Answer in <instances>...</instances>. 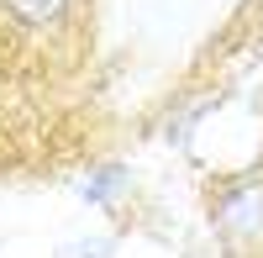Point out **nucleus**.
I'll return each mask as SVG.
<instances>
[{
    "label": "nucleus",
    "instance_id": "1",
    "mask_svg": "<svg viewBox=\"0 0 263 258\" xmlns=\"http://www.w3.org/2000/svg\"><path fill=\"white\" fill-rule=\"evenodd\" d=\"M216 222L232 227V232H242V237H263V190L258 185H237L232 195L221 200Z\"/></svg>",
    "mask_w": 263,
    "mask_h": 258
},
{
    "label": "nucleus",
    "instance_id": "2",
    "mask_svg": "<svg viewBox=\"0 0 263 258\" xmlns=\"http://www.w3.org/2000/svg\"><path fill=\"white\" fill-rule=\"evenodd\" d=\"M69 6H74V0H6V11L21 21V27H32V32L58 27V21L69 16Z\"/></svg>",
    "mask_w": 263,
    "mask_h": 258
},
{
    "label": "nucleus",
    "instance_id": "3",
    "mask_svg": "<svg viewBox=\"0 0 263 258\" xmlns=\"http://www.w3.org/2000/svg\"><path fill=\"white\" fill-rule=\"evenodd\" d=\"M121 185H126V169H116V163H105V169H95L90 179L79 185V195L90 200V206H111L116 195H121Z\"/></svg>",
    "mask_w": 263,
    "mask_h": 258
},
{
    "label": "nucleus",
    "instance_id": "4",
    "mask_svg": "<svg viewBox=\"0 0 263 258\" xmlns=\"http://www.w3.org/2000/svg\"><path fill=\"white\" fill-rule=\"evenodd\" d=\"M69 258H111V237H95V243H74Z\"/></svg>",
    "mask_w": 263,
    "mask_h": 258
}]
</instances>
